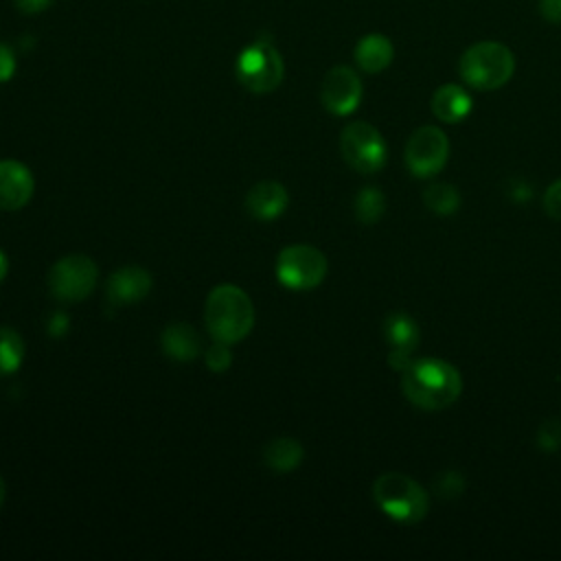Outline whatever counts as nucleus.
<instances>
[{
  "mask_svg": "<svg viewBox=\"0 0 561 561\" xmlns=\"http://www.w3.org/2000/svg\"><path fill=\"white\" fill-rule=\"evenodd\" d=\"M539 15L550 24H561V0H539Z\"/></svg>",
  "mask_w": 561,
  "mask_h": 561,
  "instance_id": "28",
  "label": "nucleus"
},
{
  "mask_svg": "<svg viewBox=\"0 0 561 561\" xmlns=\"http://www.w3.org/2000/svg\"><path fill=\"white\" fill-rule=\"evenodd\" d=\"M151 274L138 265L118 267L107 280V298L114 305L140 302L151 291Z\"/></svg>",
  "mask_w": 561,
  "mask_h": 561,
  "instance_id": "12",
  "label": "nucleus"
},
{
  "mask_svg": "<svg viewBox=\"0 0 561 561\" xmlns=\"http://www.w3.org/2000/svg\"><path fill=\"white\" fill-rule=\"evenodd\" d=\"M462 491H465V478L458 471H443L434 480V493L440 500H456L462 495Z\"/></svg>",
  "mask_w": 561,
  "mask_h": 561,
  "instance_id": "22",
  "label": "nucleus"
},
{
  "mask_svg": "<svg viewBox=\"0 0 561 561\" xmlns=\"http://www.w3.org/2000/svg\"><path fill=\"white\" fill-rule=\"evenodd\" d=\"M430 107H432V114L440 123H460L462 118L469 116L473 101H471V94L462 85L443 83L434 90Z\"/></svg>",
  "mask_w": 561,
  "mask_h": 561,
  "instance_id": "14",
  "label": "nucleus"
},
{
  "mask_svg": "<svg viewBox=\"0 0 561 561\" xmlns=\"http://www.w3.org/2000/svg\"><path fill=\"white\" fill-rule=\"evenodd\" d=\"M206 329L213 340L234 344L248 337L254 327V305L250 296L230 283L217 285L204 305Z\"/></svg>",
  "mask_w": 561,
  "mask_h": 561,
  "instance_id": "2",
  "label": "nucleus"
},
{
  "mask_svg": "<svg viewBox=\"0 0 561 561\" xmlns=\"http://www.w3.org/2000/svg\"><path fill=\"white\" fill-rule=\"evenodd\" d=\"M423 204L427 206L430 213L447 217L460 208V193L454 184L434 182L423 191Z\"/></svg>",
  "mask_w": 561,
  "mask_h": 561,
  "instance_id": "19",
  "label": "nucleus"
},
{
  "mask_svg": "<svg viewBox=\"0 0 561 561\" xmlns=\"http://www.w3.org/2000/svg\"><path fill=\"white\" fill-rule=\"evenodd\" d=\"M7 272H9V259H7V254L0 250V283L4 280Z\"/></svg>",
  "mask_w": 561,
  "mask_h": 561,
  "instance_id": "30",
  "label": "nucleus"
},
{
  "mask_svg": "<svg viewBox=\"0 0 561 561\" xmlns=\"http://www.w3.org/2000/svg\"><path fill=\"white\" fill-rule=\"evenodd\" d=\"M327 270V256L309 243H294L283 248L274 265L278 283L296 291L318 287L324 280Z\"/></svg>",
  "mask_w": 561,
  "mask_h": 561,
  "instance_id": "6",
  "label": "nucleus"
},
{
  "mask_svg": "<svg viewBox=\"0 0 561 561\" xmlns=\"http://www.w3.org/2000/svg\"><path fill=\"white\" fill-rule=\"evenodd\" d=\"M4 497H7V489H4V480H2V476H0V508H2V504H4Z\"/></svg>",
  "mask_w": 561,
  "mask_h": 561,
  "instance_id": "31",
  "label": "nucleus"
},
{
  "mask_svg": "<svg viewBox=\"0 0 561 561\" xmlns=\"http://www.w3.org/2000/svg\"><path fill=\"white\" fill-rule=\"evenodd\" d=\"M234 72L239 83L254 92L265 94L280 85L285 75V64L280 53L270 42H252L248 44L234 64Z\"/></svg>",
  "mask_w": 561,
  "mask_h": 561,
  "instance_id": "5",
  "label": "nucleus"
},
{
  "mask_svg": "<svg viewBox=\"0 0 561 561\" xmlns=\"http://www.w3.org/2000/svg\"><path fill=\"white\" fill-rule=\"evenodd\" d=\"M543 210L548 217L561 221V178L554 180L543 193Z\"/></svg>",
  "mask_w": 561,
  "mask_h": 561,
  "instance_id": "25",
  "label": "nucleus"
},
{
  "mask_svg": "<svg viewBox=\"0 0 561 561\" xmlns=\"http://www.w3.org/2000/svg\"><path fill=\"white\" fill-rule=\"evenodd\" d=\"M373 497L381 513L399 524H416L430 511L427 491L414 478L399 471L381 473L373 482Z\"/></svg>",
  "mask_w": 561,
  "mask_h": 561,
  "instance_id": "4",
  "label": "nucleus"
},
{
  "mask_svg": "<svg viewBox=\"0 0 561 561\" xmlns=\"http://www.w3.org/2000/svg\"><path fill=\"white\" fill-rule=\"evenodd\" d=\"M99 267L85 254H68L53 263L48 272V289L57 300L79 302L85 300L96 287Z\"/></svg>",
  "mask_w": 561,
  "mask_h": 561,
  "instance_id": "8",
  "label": "nucleus"
},
{
  "mask_svg": "<svg viewBox=\"0 0 561 561\" xmlns=\"http://www.w3.org/2000/svg\"><path fill=\"white\" fill-rule=\"evenodd\" d=\"M15 72V55L13 50L0 42V83L9 81Z\"/></svg>",
  "mask_w": 561,
  "mask_h": 561,
  "instance_id": "26",
  "label": "nucleus"
},
{
  "mask_svg": "<svg viewBox=\"0 0 561 561\" xmlns=\"http://www.w3.org/2000/svg\"><path fill=\"white\" fill-rule=\"evenodd\" d=\"M204 362H206L208 370H213V373H224V370H228V368H230V364H232L230 344H226V342H217V340H215V342L206 348V353H204Z\"/></svg>",
  "mask_w": 561,
  "mask_h": 561,
  "instance_id": "24",
  "label": "nucleus"
},
{
  "mask_svg": "<svg viewBox=\"0 0 561 561\" xmlns=\"http://www.w3.org/2000/svg\"><path fill=\"white\" fill-rule=\"evenodd\" d=\"M401 392L419 410L436 412L458 401L462 377L456 366L438 357L412 359L401 370Z\"/></svg>",
  "mask_w": 561,
  "mask_h": 561,
  "instance_id": "1",
  "label": "nucleus"
},
{
  "mask_svg": "<svg viewBox=\"0 0 561 561\" xmlns=\"http://www.w3.org/2000/svg\"><path fill=\"white\" fill-rule=\"evenodd\" d=\"M289 204V193L280 182L263 180L254 184L245 195V210L261 221L276 219L285 213Z\"/></svg>",
  "mask_w": 561,
  "mask_h": 561,
  "instance_id": "13",
  "label": "nucleus"
},
{
  "mask_svg": "<svg viewBox=\"0 0 561 561\" xmlns=\"http://www.w3.org/2000/svg\"><path fill=\"white\" fill-rule=\"evenodd\" d=\"M13 2H15V7H18L22 13L33 15V13H39V11L48 9L53 0H13Z\"/></svg>",
  "mask_w": 561,
  "mask_h": 561,
  "instance_id": "29",
  "label": "nucleus"
},
{
  "mask_svg": "<svg viewBox=\"0 0 561 561\" xmlns=\"http://www.w3.org/2000/svg\"><path fill=\"white\" fill-rule=\"evenodd\" d=\"M353 57H355V64H357L364 72L377 75V72L386 70V68L392 64L394 48H392V42H390L386 35H381V33H368V35H364V37L355 44Z\"/></svg>",
  "mask_w": 561,
  "mask_h": 561,
  "instance_id": "15",
  "label": "nucleus"
},
{
  "mask_svg": "<svg viewBox=\"0 0 561 561\" xmlns=\"http://www.w3.org/2000/svg\"><path fill=\"white\" fill-rule=\"evenodd\" d=\"M340 151L351 169L370 175L386 164L388 147L377 127L366 121L348 123L340 134Z\"/></svg>",
  "mask_w": 561,
  "mask_h": 561,
  "instance_id": "7",
  "label": "nucleus"
},
{
  "mask_svg": "<svg viewBox=\"0 0 561 561\" xmlns=\"http://www.w3.org/2000/svg\"><path fill=\"white\" fill-rule=\"evenodd\" d=\"M386 213V197L377 186H364L355 195V217L370 226L377 224Z\"/></svg>",
  "mask_w": 561,
  "mask_h": 561,
  "instance_id": "21",
  "label": "nucleus"
},
{
  "mask_svg": "<svg viewBox=\"0 0 561 561\" xmlns=\"http://www.w3.org/2000/svg\"><path fill=\"white\" fill-rule=\"evenodd\" d=\"M35 182L26 164L0 160V210H20L28 204Z\"/></svg>",
  "mask_w": 561,
  "mask_h": 561,
  "instance_id": "11",
  "label": "nucleus"
},
{
  "mask_svg": "<svg viewBox=\"0 0 561 561\" xmlns=\"http://www.w3.org/2000/svg\"><path fill=\"white\" fill-rule=\"evenodd\" d=\"M537 447L541 451H557L561 447V421L559 419H546L537 427Z\"/></svg>",
  "mask_w": 561,
  "mask_h": 561,
  "instance_id": "23",
  "label": "nucleus"
},
{
  "mask_svg": "<svg viewBox=\"0 0 561 561\" xmlns=\"http://www.w3.org/2000/svg\"><path fill=\"white\" fill-rule=\"evenodd\" d=\"M160 344H162V351L178 362H191L202 351V337L197 329L191 327L188 322L169 324L160 335Z\"/></svg>",
  "mask_w": 561,
  "mask_h": 561,
  "instance_id": "16",
  "label": "nucleus"
},
{
  "mask_svg": "<svg viewBox=\"0 0 561 561\" xmlns=\"http://www.w3.org/2000/svg\"><path fill=\"white\" fill-rule=\"evenodd\" d=\"M449 158L447 134L436 125H423L412 131L405 142L403 160L414 178L436 175Z\"/></svg>",
  "mask_w": 561,
  "mask_h": 561,
  "instance_id": "9",
  "label": "nucleus"
},
{
  "mask_svg": "<svg viewBox=\"0 0 561 561\" xmlns=\"http://www.w3.org/2000/svg\"><path fill=\"white\" fill-rule=\"evenodd\" d=\"M46 329L50 333V337H64L70 329V320H68V313L64 311H55L48 322H46Z\"/></svg>",
  "mask_w": 561,
  "mask_h": 561,
  "instance_id": "27",
  "label": "nucleus"
},
{
  "mask_svg": "<svg viewBox=\"0 0 561 561\" xmlns=\"http://www.w3.org/2000/svg\"><path fill=\"white\" fill-rule=\"evenodd\" d=\"M24 340L11 327H0V375L15 373L24 362Z\"/></svg>",
  "mask_w": 561,
  "mask_h": 561,
  "instance_id": "20",
  "label": "nucleus"
},
{
  "mask_svg": "<svg viewBox=\"0 0 561 561\" xmlns=\"http://www.w3.org/2000/svg\"><path fill=\"white\" fill-rule=\"evenodd\" d=\"M302 456H305L302 445L291 436H278L270 440L263 451L265 465L278 473L294 471L302 462Z\"/></svg>",
  "mask_w": 561,
  "mask_h": 561,
  "instance_id": "18",
  "label": "nucleus"
},
{
  "mask_svg": "<svg viewBox=\"0 0 561 561\" xmlns=\"http://www.w3.org/2000/svg\"><path fill=\"white\" fill-rule=\"evenodd\" d=\"M383 337L390 344V351L412 355V351L419 346L421 331L410 313L392 311L383 318Z\"/></svg>",
  "mask_w": 561,
  "mask_h": 561,
  "instance_id": "17",
  "label": "nucleus"
},
{
  "mask_svg": "<svg viewBox=\"0 0 561 561\" xmlns=\"http://www.w3.org/2000/svg\"><path fill=\"white\" fill-rule=\"evenodd\" d=\"M320 101L335 116H346L355 112L362 101L359 75L348 66H333L322 79Z\"/></svg>",
  "mask_w": 561,
  "mask_h": 561,
  "instance_id": "10",
  "label": "nucleus"
},
{
  "mask_svg": "<svg viewBox=\"0 0 561 561\" xmlns=\"http://www.w3.org/2000/svg\"><path fill=\"white\" fill-rule=\"evenodd\" d=\"M515 72V55L502 42L484 39L471 44L458 59L460 79L480 92L497 90L511 81Z\"/></svg>",
  "mask_w": 561,
  "mask_h": 561,
  "instance_id": "3",
  "label": "nucleus"
}]
</instances>
